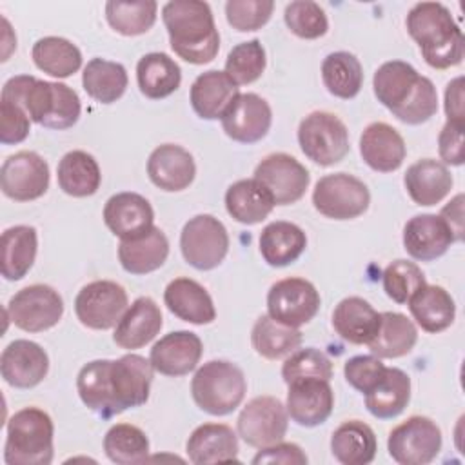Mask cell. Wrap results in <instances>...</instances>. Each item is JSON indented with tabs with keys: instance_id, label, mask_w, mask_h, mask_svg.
Masks as SVG:
<instances>
[{
	"instance_id": "1f68e13d",
	"label": "cell",
	"mask_w": 465,
	"mask_h": 465,
	"mask_svg": "<svg viewBox=\"0 0 465 465\" xmlns=\"http://www.w3.org/2000/svg\"><path fill=\"white\" fill-rule=\"evenodd\" d=\"M332 327L340 338L354 345H367L378 332L380 312L360 298H343L332 311Z\"/></svg>"
},
{
	"instance_id": "836d02e7",
	"label": "cell",
	"mask_w": 465,
	"mask_h": 465,
	"mask_svg": "<svg viewBox=\"0 0 465 465\" xmlns=\"http://www.w3.org/2000/svg\"><path fill=\"white\" fill-rule=\"evenodd\" d=\"M260 252L271 267H285L296 262L307 247V236L296 223L271 222L260 232Z\"/></svg>"
},
{
	"instance_id": "8992f818",
	"label": "cell",
	"mask_w": 465,
	"mask_h": 465,
	"mask_svg": "<svg viewBox=\"0 0 465 465\" xmlns=\"http://www.w3.org/2000/svg\"><path fill=\"white\" fill-rule=\"evenodd\" d=\"M54 425L38 407L16 411L7 421L4 460L7 465H49L53 461Z\"/></svg>"
},
{
	"instance_id": "6da1fadb",
	"label": "cell",
	"mask_w": 465,
	"mask_h": 465,
	"mask_svg": "<svg viewBox=\"0 0 465 465\" xmlns=\"http://www.w3.org/2000/svg\"><path fill=\"white\" fill-rule=\"evenodd\" d=\"M153 365L140 354L118 360H94L76 376L82 403L100 418H113L149 400Z\"/></svg>"
},
{
	"instance_id": "8fae6325",
	"label": "cell",
	"mask_w": 465,
	"mask_h": 465,
	"mask_svg": "<svg viewBox=\"0 0 465 465\" xmlns=\"http://www.w3.org/2000/svg\"><path fill=\"white\" fill-rule=\"evenodd\" d=\"M387 450L400 465L430 463L441 450V430L427 416H411L389 432Z\"/></svg>"
},
{
	"instance_id": "91938a15",
	"label": "cell",
	"mask_w": 465,
	"mask_h": 465,
	"mask_svg": "<svg viewBox=\"0 0 465 465\" xmlns=\"http://www.w3.org/2000/svg\"><path fill=\"white\" fill-rule=\"evenodd\" d=\"M440 218L447 223L454 236V242L463 240V194H456L440 213Z\"/></svg>"
},
{
	"instance_id": "e575fe53",
	"label": "cell",
	"mask_w": 465,
	"mask_h": 465,
	"mask_svg": "<svg viewBox=\"0 0 465 465\" xmlns=\"http://www.w3.org/2000/svg\"><path fill=\"white\" fill-rule=\"evenodd\" d=\"M274 200L267 189L254 178L238 180L225 193L227 213L243 225L263 222L274 209Z\"/></svg>"
},
{
	"instance_id": "d590c367",
	"label": "cell",
	"mask_w": 465,
	"mask_h": 465,
	"mask_svg": "<svg viewBox=\"0 0 465 465\" xmlns=\"http://www.w3.org/2000/svg\"><path fill=\"white\" fill-rule=\"evenodd\" d=\"M411 400V378L398 367H387L383 378L365 394L367 411L378 420H391L403 412Z\"/></svg>"
},
{
	"instance_id": "484cf974",
	"label": "cell",
	"mask_w": 465,
	"mask_h": 465,
	"mask_svg": "<svg viewBox=\"0 0 465 465\" xmlns=\"http://www.w3.org/2000/svg\"><path fill=\"white\" fill-rule=\"evenodd\" d=\"M162 320V311L156 302L149 296H140L116 323L113 340L122 349H140L156 338L163 325Z\"/></svg>"
},
{
	"instance_id": "8d00e7d4",
	"label": "cell",
	"mask_w": 465,
	"mask_h": 465,
	"mask_svg": "<svg viewBox=\"0 0 465 465\" xmlns=\"http://www.w3.org/2000/svg\"><path fill=\"white\" fill-rule=\"evenodd\" d=\"M376 449L374 430L360 420L341 423L331 436L332 456L343 465H367L374 460Z\"/></svg>"
},
{
	"instance_id": "277c9868",
	"label": "cell",
	"mask_w": 465,
	"mask_h": 465,
	"mask_svg": "<svg viewBox=\"0 0 465 465\" xmlns=\"http://www.w3.org/2000/svg\"><path fill=\"white\" fill-rule=\"evenodd\" d=\"M2 98L22 105L31 122L56 131L73 127L82 111L80 98L69 85L38 80L31 74L9 78L2 87Z\"/></svg>"
},
{
	"instance_id": "ffe728a7",
	"label": "cell",
	"mask_w": 465,
	"mask_h": 465,
	"mask_svg": "<svg viewBox=\"0 0 465 465\" xmlns=\"http://www.w3.org/2000/svg\"><path fill=\"white\" fill-rule=\"evenodd\" d=\"M49 371L47 352L35 341L15 340L0 356V372L7 385L15 389L36 387Z\"/></svg>"
},
{
	"instance_id": "680465c9",
	"label": "cell",
	"mask_w": 465,
	"mask_h": 465,
	"mask_svg": "<svg viewBox=\"0 0 465 465\" xmlns=\"http://www.w3.org/2000/svg\"><path fill=\"white\" fill-rule=\"evenodd\" d=\"M445 114H447V122L463 125V78L461 76L447 84Z\"/></svg>"
},
{
	"instance_id": "30bf717a",
	"label": "cell",
	"mask_w": 465,
	"mask_h": 465,
	"mask_svg": "<svg viewBox=\"0 0 465 465\" xmlns=\"http://www.w3.org/2000/svg\"><path fill=\"white\" fill-rule=\"evenodd\" d=\"M180 249L189 265L198 271H211L227 256V229L218 218L211 214H198L183 225L180 234Z\"/></svg>"
},
{
	"instance_id": "681fc988",
	"label": "cell",
	"mask_w": 465,
	"mask_h": 465,
	"mask_svg": "<svg viewBox=\"0 0 465 465\" xmlns=\"http://www.w3.org/2000/svg\"><path fill=\"white\" fill-rule=\"evenodd\" d=\"M283 20L291 33L303 40H314L327 33L329 22L323 7L311 0H294L285 5Z\"/></svg>"
},
{
	"instance_id": "9c48e42d",
	"label": "cell",
	"mask_w": 465,
	"mask_h": 465,
	"mask_svg": "<svg viewBox=\"0 0 465 465\" xmlns=\"http://www.w3.org/2000/svg\"><path fill=\"white\" fill-rule=\"evenodd\" d=\"M371 193L367 185L347 173L320 178L312 191L314 209L332 220H352L369 209Z\"/></svg>"
},
{
	"instance_id": "f546056e",
	"label": "cell",
	"mask_w": 465,
	"mask_h": 465,
	"mask_svg": "<svg viewBox=\"0 0 465 465\" xmlns=\"http://www.w3.org/2000/svg\"><path fill=\"white\" fill-rule=\"evenodd\" d=\"M169 256V240L160 227H151L143 234L120 240L118 260L131 274H147L160 269Z\"/></svg>"
},
{
	"instance_id": "52a82bcc",
	"label": "cell",
	"mask_w": 465,
	"mask_h": 465,
	"mask_svg": "<svg viewBox=\"0 0 465 465\" xmlns=\"http://www.w3.org/2000/svg\"><path fill=\"white\" fill-rule=\"evenodd\" d=\"M247 391L243 371L225 360L203 363L193 376L191 394L207 414L225 416L240 407Z\"/></svg>"
},
{
	"instance_id": "f5cc1de1",
	"label": "cell",
	"mask_w": 465,
	"mask_h": 465,
	"mask_svg": "<svg viewBox=\"0 0 465 465\" xmlns=\"http://www.w3.org/2000/svg\"><path fill=\"white\" fill-rule=\"evenodd\" d=\"M274 2L271 0H229L225 4V16L232 29L245 33L265 25L272 15Z\"/></svg>"
},
{
	"instance_id": "3957f363",
	"label": "cell",
	"mask_w": 465,
	"mask_h": 465,
	"mask_svg": "<svg viewBox=\"0 0 465 465\" xmlns=\"http://www.w3.org/2000/svg\"><path fill=\"white\" fill-rule=\"evenodd\" d=\"M171 49L185 62L202 65L214 60L220 35L207 2L171 0L162 7Z\"/></svg>"
},
{
	"instance_id": "ee69618b",
	"label": "cell",
	"mask_w": 465,
	"mask_h": 465,
	"mask_svg": "<svg viewBox=\"0 0 465 465\" xmlns=\"http://www.w3.org/2000/svg\"><path fill=\"white\" fill-rule=\"evenodd\" d=\"M31 56L40 71L54 78H67L82 67L80 49L62 36H44L36 40Z\"/></svg>"
},
{
	"instance_id": "f1b7e54d",
	"label": "cell",
	"mask_w": 465,
	"mask_h": 465,
	"mask_svg": "<svg viewBox=\"0 0 465 465\" xmlns=\"http://www.w3.org/2000/svg\"><path fill=\"white\" fill-rule=\"evenodd\" d=\"M240 94L238 85L227 76L225 71H205L196 76L191 85V105L203 120L222 118L229 104Z\"/></svg>"
},
{
	"instance_id": "11a10c76",
	"label": "cell",
	"mask_w": 465,
	"mask_h": 465,
	"mask_svg": "<svg viewBox=\"0 0 465 465\" xmlns=\"http://www.w3.org/2000/svg\"><path fill=\"white\" fill-rule=\"evenodd\" d=\"M0 114H2L0 142L4 145L20 143L29 136L31 118L27 116V113L24 111L22 105L0 96Z\"/></svg>"
},
{
	"instance_id": "74e56055",
	"label": "cell",
	"mask_w": 465,
	"mask_h": 465,
	"mask_svg": "<svg viewBox=\"0 0 465 465\" xmlns=\"http://www.w3.org/2000/svg\"><path fill=\"white\" fill-rule=\"evenodd\" d=\"M136 80L143 96L160 100L180 87L182 71L169 54L147 53L136 64Z\"/></svg>"
},
{
	"instance_id": "60d3db41",
	"label": "cell",
	"mask_w": 465,
	"mask_h": 465,
	"mask_svg": "<svg viewBox=\"0 0 465 465\" xmlns=\"http://www.w3.org/2000/svg\"><path fill=\"white\" fill-rule=\"evenodd\" d=\"M56 173L60 189L74 198L94 194L102 182V173L94 156L78 149L62 156Z\"/></svg>"
},
{
	"instance_id": "ba28073f",
	"label": "cell",
	"mask_w": 465,
	"mask_h": 465,
	"mask_svg": "<svg viewBox=\"0 0 465 465\" xmlns=\"http://www.w3.org/2000/svg\"><path fill=\"white\" fill-rule=\"evenodd\" d=\"M298 143L309 160L329 167L349 153V131L336 114L314 111L300 122Z\"/></svg>"
},
{
	"instance_id": "2e32d148",
	"label": "cell",
	"mask_w": 465,
	"mask_h": 465,
	"mask_svg": "<svg viewBox=\"0 0 465 465\" xmlns=\"http://www.w3.org/2000/svg\"><path fill=\"white\" fill-rule=\"evenodd\" d=\"M49 187V165L35 151H20L7 156L0 169V189L15 202H31L45 194Z\"/></svg>"
},
{
	"instance_id": "cb8c5ba5",
	"label": "cell",
	"mask_w": 465,
	"mask_h": 465,
	"mask_svg": "<svg viewBox=\"0 0 465 465\" xmlns=\"http://www.w3.org/2000/svg\"><path fill=\"white\" fill-rule=\"evenodd\" d=\"M363 162L378 173H392L405 160L407 147L401 134L385 122L369 124L360 136Z\"/></svg>"
},
{
	"instance_id": "4dcf8cb0",
	"label": "cell",
	"mask_w": 465,
	"mask_h": 465,
	"mask_svg": "<svg viewBox=\"0 0 465 465\" xmlns=\"http://www.w3.org/2000/svg\"><path fill=\"white\" fill-rule=\"evenodd\" d=\"M403 183L414 203L436 205L450 193L452 174L445 163L432 158H423L407 169Z\"/></svg>"
},
{
	"instance_id": "44dd1931",
	"label": "cell",
	"mask_w": 465,
	"mask_h": 465,
	"mask_svg": "<svg viewBox=\"0 0 465 465\" xmlns=\"http://www.w3.org/2000/svg\"><path fill=\"white\" fill-rule=\"evenodd\" d=\"M203 352L202 340L191 331H174L160 338L149 354L153 369L165 376H185L196 369Z\"/></svg>"
},
{
	"instance_id": "7402d4cb",
	"label": "cell",
	"mask_w": 465,
	"mask_h": 465,
	"mask_svg": "<svg viewBox=\"0 0 465 465\" xmlns=\"http://www.w3.org/2000/svg\"><path fill=\"white\" fill-rule=\"evenodd\" d=\"M147 174L158 189L176 193L193 183L196 165L187 149L176 143H163L149 154Z\"/></svg>"
},
{
	"instance_id": "f907efd6",
	"label": "cell",
	"mask_w": 465,
	"mask_h": 465,
	"mask_svg": "<svg viewBox=\"0 0 465 465\" xmlns=\"http://www.w3.org/2000/svg\"><path fill=\"white\" fill-rule=\"evenodd\" d=\"M425 283L423 271L409 260H394L383 271V291L396 303H407Z\"/></svg>"
},
{
	"instance_id": "b9f144b4",
	"label": "cell",
	"mask_w": 465,
	"mask_h": 465,
	"mask_svg": "<svg viewBox=\"0 0 465 465\" xmlns=\"http://www.w3.org/2000/svg\"><path fill=\"white\" fill-rule=\"evenodd\" d=\"M252 349L265 360H280L294 352L302 345V332L276 322L269 314H262L251 331Z\"/></svg>"
},
{
	"instance_id": "db71d44e",
	"label": "cell",
	"mask_w": 465,
	"mask_h": 465,
	"mask_svg": "<svg viewBox=\"0 0 465 465\" xmlns=\"http://www.w3.org/2000/svg\"><path fill=\"white\" fill-rule=\"evenodd\" d=\"M385 365L381 363V358L372 356H354L345 361L343 374L349 385H352L356 391L367 394L371 389L376 387V383L385 374Z\"/></svg>"
},
{
	"instance_id": "603a6c76",
	"label": "cell",
	"mask_w": 465,
	"mask_h": 465,
	"mask_svg": "<svg viewBox=\"0 0 465 465\" xmlns=\"http://www.w3.org/2000/svg\"><path fill=\"white\" fill-rule=\"evenodd\" d=\"M151 203L138 193L113 194L104 207V222L120 240H131L153 227Z\"/></svg>"
},
{
	"instance_id": "7c38bea8",
	"label": "cell",
	"mask_w": 465,
	"mask_h": 465,
	"mask_svg": "<svg viewBox=\"0 0 465 465\" xmlns=\"http://www.w3.org/2000/svg\"><path fill=\"white\" fill-rule=\"evenodd\" d=\"M5 314L15 327L25 332H42L62 320L64 300L53 287L35 283L20 289L9 300Z\"/></svg>"
},
{
	"instance_id": "4fadbf2b",
	"label": "cell",
	"mask_w": 465,
	"mask_h": 465,
	"mask_svg": "<svg viewBox=\"0 0 465 465\" xmlns=\"http://www.w3.org/2000/svg\"><path fill=\"white\" fill-rule=\"evenodd\" d=\"M127 311L125 289L111 280H94L80 289L74 298V312L82 325L94 331L114 327Z\"/></svg>"
},
{
	"instance_id": "9a60e30c",
	"label": "cell",
	"mask_w": 465,
	"mask_h": 465,
	"mask_svg": "<svg viewBox=\"0 0 465 465\" xmlns=\"http://www.w3.org/2000/svg\"><path fill=\"white\" fill-rule=\"evenodd\" d=\"M320 309V292L305 278H283L267 292V314L289 327L309 323Z\"/></svg>"
},
{
	"instance_id": "7a4b0ae2",
	"label": "cell",
	"mask_w": 465,
	"mask_h": 465,
	"mask_svg": "<svg viewBox=\"0 0 465 465\" xmlns=\"http://www.w3.org/2000/svg\"><path fill=\"white\" fill-rule=\"evenodd\" d=\"M372 89L378 102L403 124H423L438 111L434 84L407 62L381 64L374 73Z\"/></svg>"
},
{
	"instance_id": "d4e9b609",
	"label": "cell",
	"mask_w": 465,
	"mask_h": 465,
	"mask_svg": "<svg viewBox=\"0 0 465 465\" xmlns=\"http://www.w3.org/2000/svg\"><path fill=\"white\" fill-rule=\"evenodd\" d=\"M454 236L436 214H416L403 227V247L420 262H432L447 252Z\"/></svg>"
},
{
	"instance_id": "5b68a950",
	"label": "cell",
	"mask_w": 465,
	"mask_h": 465,
	"mask_svg": "<svg viewBox=\"0 0 465 465\" xmlns=\"http://www.w3.org/2000/svg\"><path fill=\"white\" fill-rule=\"evenodd\" d=\"M405 24L430 67L449 69L463 60V33L443 4H416L409 11Z\"/></svg>"
},
{
	"instance_id": "e0dca14e",
	"label": "cell",
	"mask_w": 465,
	"mask_h": 465,
	"mask_svg": "<svg viewBox=\"0 0 465 465\" xmlns=\"http://www.w3.org/2000/svg\"><path fill=\"white\" fill-rule=\"evenodd\" d=\"M256 182H260L272 196L276 205H289L298 202L311 182L309 171L291 154H267L254 169Z\"/></svg>"
},
{
	"instance_id": "f35d334b",
	"label": "cell",
	"mask_w": 465,
	"mask_h": 465,
	"mask_svg": "<svg viewBox=\"0 0 465 465\" xmlns=\"http://www.w3.org/2000/svg\"><path fill=\"white\" fill-rule=\"evenodd\" d=\"M418 341L416 325L401 312H380L376 336L367 343L376 358H400L409 354Z\"/></svg>"
},
{
	"instance_id": "d6986e66",
	"label": "cell",
	"mask_w": 465,
	"mask_h": 465,
	"mask_svg": "<svg viewBox=\"0 0 465 465\" xmlns=\"http://www.w3.org/2000/svg\"><path fill=\"white\" fill-rule=\"evenodd\" d=\"M287 392V414L302 427H316L327 421L334 407V392L327 380L303 378L294 380Z\"/></svg>"
},
{
	"instance_id": "6f0895ef",
	"label": "cell",
	"mask_w": 465,
	"mask_h": 465,
	"mask_svg": "<svg viewBox=\"0 0 465 465\" xmlns=\"http://www.w3.org/2000/svg\"><path fill=\"white\" fill-rule=\"evenodd\" d=\"M254 465L260 463H283V465H305L307 456L296 443H274L269 447H262L258 454L252 458Z\"/></svg>"
},
{
	"instance_id": "7dc6e473",
	"label": "cell",
	"mask_w": 465,
	"mask_h": 465,
	"mask_svg": "<svg viewBox=\"0 0 465 465\" xmlns=\"http://www.w3.org/2000/svg\"><path fill=\"white\" fill-rule=\"evenodd\" d=\"M104 450L105 456L118 465L145 463L149 460V440L140 427L116 423L105 432Z\"/></svg>"
},
{
	"instance_id": "5bb4252c",
	"label": "cell",
	"mask_w": 465,
	"mask_h": 465,
	"mask_svg": "<svg viewBox=\"0 0 465 465\" xmlns=\"http://www.w3.org/2000/svg\"><path fill=\"white\" fill-rule=\"evenodd\" d=\"M289 425L285 405L274 396H256L242 409L236 429L251 447H269L283 440Z\"/></svg>"
},
{
	"instance_id": "f6af8a7d",
	"label": "cell",
	"mask_w": 465,
	"mask_h": 465,
	"mask_svg": "<svg viewBox=\"0 0 465 465\" xmlns=\"http://www.w3.org/2000/svg\"><path fill=\"white\" fill-rule=\"evenodd\" d=\"M322 80L327 91L338 98H354L363 84L360 60L349 51H336L322 62Z\"/></svg>"
},
{
	"instance_id": "ab89813d",
	"label": "cell",
	"mask_w": 465,
	"mask_h": 465,
	"mask_svg": "<svg viewBox=\"0 0 465 465\" xmlns=\"http://www.w3.org/2000/svg\"><path fill=\"white\" fill-rule=\"evenodd\" d=\"M38 249L36 229L15 225L2 232V276L9 282L22 280L35 263Z\"/></svg>"
},
{
	"instance_id": "c3c4849f",
	"label": "cell",
	"mask_w": 465,
	"mask_h": 465,
	"mask_svg": "<svg viewBox=\"0 0 465 465\" xmlns=\"http://www.w3.org/2000/svg\"><path fill=\"white\" fill-rule=\"evenodd\" d=\"M265 49L258 38L234 45L225 60V73L236 85L256 82L265 71Z\"/></svg>"
},
{
	"instance_id": "d6a6232c",
	"label": "cell",
	"mask_w": 465,
	"mask_h": 465,
	"mask_svg": "<svg viewBox=\"0 0 465 465\" xmlns=\"http://www.w3.org/2000/svg\"><path fill=\"white\" fill-rule=\"evenodd\" d=\"M416 323L430 334L441 332L452 325L456 305L452 296L440 285L425 283L407 302Z\"/></svg>"
},
{
	"instance_id": "816d5d0a",
	"label": "cell",
	"mask_w": 465,
	"mask_h": 465,
	"mask_svg": "<svg viewBox=\"0 0 465 465\" xmlns=\"http://www.w3.org/2000/svg\"><path fill=\"white\" fill-rule=\"evenodd\" d=\"M282 378L285 383L303 378H320L329 381L332 378V363L320 349H296L285 358L282 365Z\"/></svg>"
},
{
	"instance_id": "9f6ffc18",
	"label": "cell",
	"mask_w": 465,
	"mask_h": 465,
	"mask_svg": "<svg viewBox=\"0 0 465 465\" xmlns=\"http://www.w3.org/2000/svg\"><path fill=\"white\" fill-rule=\"evenodd\" d=\"M440 158L449 165H461L465 162L463 154V125L445 122L438 136Z\"/></svg>"
},
{
	"instance_id": "7bdbcfd3",
	"label": "cell",
	"mask_w": 465,
	"mask_h": 465,
	"mask_svg": "<svg viewBox=\"0 0 465 465\" xmlns=\"http://www.w3.org/2000/svg\"><path fill=\"white\" fill-rule=\"evenodd\" d=\"M82 85L93 100L100 104H113L122 98L127 89V71L118 62L93 58L84 67Z\"/></svg>"
},
{
	"instance_id": "ac0fdd59",
	"label": "cell",
	"mask_w": 465,
	"mask_h": 465,
	"mask_svg": "<svg viewBox=\"0 0 465 465\" xmlns=\"http://www.w3.org/2000/svg\"><path fill=\"white\" fill-rule=\"evenodd\" d=\"M222 127L229 138L240 143H256L271 129L272 111L256 93H240L222 114Z\"/></svg>"
},
{
	"instance_id": "83f0119b",
	"label": "cell",
	"mask_w": 465,
	"mask_h": 465,
	"mask_svg": "<svg viewBox=\"0 0 465 465\" xmlns=\"http://www.w3.org/2000/svg\"><path fill=\"white\" fill-rule=\"evenodd\" d=\"M185 449L194 465L238 461V436L225 423H203L196 427Z\"/></svg>"
},
{
	"instance_id": "4316f807",
	"label": "cell",
	"mask_w": 465,
	"mask_h": 465,
	"mask_svg": "<svg viewBox=\"0 0 465 465\" xmlns=\"http://www.w3.org/2000/svg\"><path fill=\"white\" fill-rule=\"evenodd\" d=\"M167 309L183 322L205 325L214 322L216 309L207 289L191 278H174L163 291Z\"/></svg>"
},
{
	"instance_id": "bcb514c9",
	"label": "cell",
	"mask_w": 465,
	"mask_h": 465,
	"mask_svg": "<svg viewBox=\"0 0 465 465\" xmlns=\"http://www.w3.org/2000/svg\"><path fill=\"white\" fill-rule=\"evenodd\" d=\"M158 4L154 0H109L105 4L107 24L124 36H138L147 33L156 22Z\"/></svg>"
}]
</instances>
